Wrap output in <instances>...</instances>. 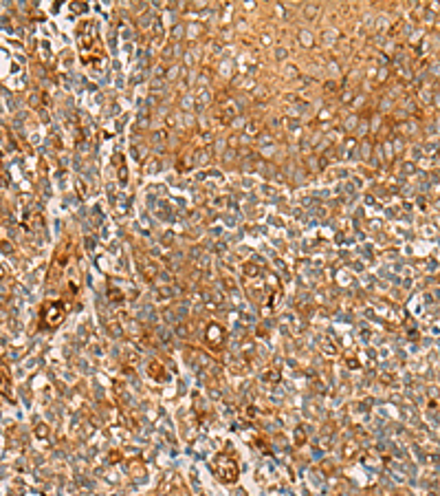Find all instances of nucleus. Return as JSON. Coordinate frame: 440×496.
Instances as JSON below:
<instances>
[{
  "label": "nucleus",
  "mask_w": 440,
  "mask_h": 496,
  "mask_svg": "<svg viewBox=\"0 0 440 496\" xmlns=\"http://www.w3.org/2000/svg\"><path fill=\"white\" fill-rule=\"evenodd\" d=\"M0 393L5 397H11V377H9V368L5 364H0Z\"/></svg>",
  "instance_id": "obj_3"
},
{
  "label": "nucleus",
  "mask_w": 440,
  "mask_h": 496,
  "mask_svg": "<svg viewBox=\"0 0 440 496\" xmlns=\"http://www.w3.org/2000/svg\"><path fill=\"white\" fill-rule=\"evenodd\" d=\"M212 470H214V474H216V479L223 481V483H233V481L238 479V463L231 459L229 454H225V452L214 456Z\"/></svg>",
  "instance_id": "obj_1"
},
{
  "label": "nucleus",
  "mask_w": 440,
  "mask_h": 496,
  "mask_svg": "<svg viewBox=\"0 0 440 496\" xmlns=\"http://www.w3.org/2000/svg\"><path fill=\"white\" fill-rule=\"evenodd\" d=\"M42 315H45V320H47L49 327H55L64 317V309H62V305H59V303H51V305H47L42 309Z\"/></svg>",
  "instance_id": "obj_2"
},
{
  "label": "nucleus",
  "mask_w": 440,
  "mask_h": 496,
  "mask_svg": "<svg viewBox=\"0 0 440 496\" xmlns=\"http://www.w3.org/2000/svg\"><path fill=\"white\" fill-rule=\"evenodd\" d=\"M166 496H190V494H187V490H183V487H176V490H168Z\"/></svg>",
  "instance_id": "obj_4"
}]
</instances>
